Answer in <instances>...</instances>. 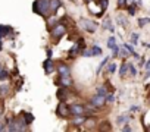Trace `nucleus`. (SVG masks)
<instances>
[{
    "label": "nucleus",
    "mask_w": 150,
    "mask_h": 132,
    "mask_svg": "<svg viewBox=\"0 0 150 132\" xmlns=\"http://www.w3.org/2000/svg\"><path fill=\"white\" fill-rule=\"evenodd\" d=\"M124 47H125V48H127V50H128V51H129V53H134V50H132V47H131V46H129V44H125V46H124Z\"/></svg>",
    "instance_id": "obj_33"
},
{
    "label": "nucleus",
    "mask_w": 150,
    "mask_h": 132,
    "mask_svg": "<svg viewBox=\"0 0 150 132\" xmlns=\"http://www.w3.org/2000/svg\"><path fill=\"white\" fill-rule=\"evenodd\" d=\"M137 110H140L138 106H132V107H131V112H137Z\"/></svg>",
    "instance_id": "obj_36"
},
{
    "label": "nucleus",
    "mask_w": 150,
    "mask_h": 132,
    "mask_svg": "<svg viewBox=\"0 0 150 132\" xmlns=\"http://www.w3.org/2000/svg\"><path fill=\"white\" fill-rule=\"evenodd\" d=\"M149 103H150V100H149Z\"/></svg>",
    "instance_id": "obj_44"
},
{
    "label": "nucleus",
    "mask_w": 150,
    "mask_h": 132,
    "mask_svg": "<svg viewBox=\"0 0 150 132\" xmlns=\"http://www.w3.org/2000/svg\"><path fill=\"white\" fill-rule=\"evenodd\" d=\"M119 54H121L122 57H125V56H128L129 53H127V48L124 47V48H121V50H119Z\"/></svg>",
    "instance_id": "obj_31"
},
{
    "label": "nucleus",
    "mask_w": 150,
    "mask_h": 132,
    "mask_svg": "<svg viewBox=\"0 0 150 132\" xmlns=\"http://www.w3.org/2000/svg\"><path fill=\"white\" fill-rule=\"evenodd\" d=\"M108 62H109V57H105V59L102 60V63H100V66H99V69H97V72H100V69L103 68V66H105V65H106Z\"/></svg>",
    "instance_id": "obj_28"
},
{
    "label": "nucleus",
    "mask_w": 150,
    "mask_h": 132,
    "mask_svg": "<svg viewBox=\"0 0 150 132\" xmlns=\"http://www.w3.org/2000/svg\"><path fill=\"white\" fill-rule=\"evenodd\" d=\"M6 129V125L5 123H0V131H5Z\"/></svg>",
    "instance_id": "obj_37"
},
{
    "label": "nucleus",
    "mask_w": 150,
    "mask_h": 132,
    "mask_svg": "<svg viewBox=\"0 0 150 132\" xmlns=\"http://www.w3.org/2000/svg\"><path fill=\"white\" fill-rule=\"evenodd\" d=\"M22 116H24V119H25L27 125H31V123L34 122V116H33L31 113H28V112H24V113H22Z\"/></svg>",
    "instance_id": "obj_14"
},
{
    "label": "nucleus",
    "mask_w": 150,
    "mask_h": 132,
    "mask_svg": "<svg viewBox=\"0 0 150 132\" xmlns=\"http://www.w3.org/2000/svg\"><path fill=\"white\" fill-rule=\"evenodd\" d=\"M127 5H128V2H127V0H118V6H119L121 9L127 8Z\"/></svg>",
    "instance_id": "obj_27"
},
{
    "label": "nucleus",
    "mask_w": 150,
    "mask_h": 132,
    "mask_svg": "<svg viewBox=\"0 0 150 132\" xmlns=\"http://www.w3.org/2000/svg\"><path fill=\"white\" fill-rule=\"evenodd\" d=\"M33 11L41 16H49L50 13V0H37L33 3Z\"/></svg>",
    "instance_id": "obj_1"
},
{
    "label": "nucleus",
    "mask_w": 150,
    "mask_h": 132,
    "mask_svg": "<svg viewBox=\"0 0 150 132\" xmlns=\"http://www.w3.org/2000/svg\"><path fill=\"white\" fill-rule=\"evenodd\" d=\"M129 74H131L132 77H135V75H137V72H135V68H134V65H132V63H129Z\"/></svg>",
    "instance_id": "obj_30"
},
{
    "label": "nucleus",
    "mask_w": 150,
    "mask_h": 132,
    "mask_svg": "<svg viewBox=\"0 0 150 132\" xmlns=\"http://www.w3.org/2000/svg\"><path fill=\"white\" fill-rule=\"evenodd\" d=\"M118 54H119V47H118V46H115V47L112 48V56H113V57H116Z\"/></svg>",
    "instance_id": "obj_29"
},
{
    "label": "nucleus",
    "mask_w": 150,
    "mask_h": 132,
    "mask_svg": "<svg viewBox=\"0 0 150 132\" xmlns=\"http://www.w3.org/2000/svg\"><path fill=\"white\" fill-rule=\"evenodd\" d=\"M60 79H59V84L63 87V88H66V87H69L71 84H72V81H71V78L69 77H59Z\"/></svg>",
    "instance_id": "obj_9"
},
{
    "label": "nucleus",
    "mask_w": 150,
    "mask_h": 132,
    "mask_svg": "<svg viewBox=\"0 0 150 132\" xmlns=\"http://www.w3.org/2000/svg\"><path fill=\"white\" fill-rule=\"evenodd\" d=\"M138 38H140V35H138V34H132V35H131V44H132V46H135V44L138 43V41H137Z\"/></svg>",
    "instance_id": "obj_23"
},
{
    "label": "nucleus",
    "mask_w": 150,
    "mask_h": 132,
    "mask_svg": "<svg viewBox=\"0 0 150 132\" xmlns=\"http://www.w3.org/2000/svg\"><path fill=\"white\" fill-rule=\"evenodd\" d=\"M11 27H8V25H0V38L2 37H5L6 34H9L11 32Z\"/></svg>",
    "instance_id": "obj_13"
},
{
    "label": "nucleus",
    "mask_w": 150,
    "mask_h": 132,
    "mask_svg": "<svg viewBox=\"0 0 150 132\" xmlns=\"http://www.w3.org/2000/svg\"><path fill=\"white\" fill-rule=\"evenodd\" d=\"M115 46H116V38L112 35V37L108 40V47H109V48H113Z\"/></svg>",
    "instance_id": "obj_16"
},
{
    "label": "nucleus",
    "mask_w": 150,
    "mask_h": 132,
    "mask_svg": "<svg viewBox=\"0 0 150 132\" xmlns=\"http://www.w3.org/2000/svg\"><path fill=\"white\" fill-rule=\"evenodd\" d=\"M77 51H80V44H75V46L69 50V54H71V56H75V54H77Z\"/></svg>",
    "instance_id": "obj_17"
},
{
    "label": "nucleus",
    "mask_w": 150,
    "mask_h": 132,
    "mask_svg": "<svg viewBox=\"0 0 150 132\" xmlns=\"http://www.w3.org/2000/svg\"><path fill=\"white\" fill-rule=\"evenodd\" d=\"M80 27L83 28V29H86L87 32H91V34H94L96 31H97V24L96 22H93V21H90V19H86V18H83V19H80Z\"/></svg>",
    "instance_id": "obj_2"
},
{
    "label": "nucleus",
    "mask_w": 150,
    "mask_h": 132,
    "mask_svg": "<svg viewBox=\"0 0 150 132\" xmlns=\"http://www.w3.org/2000/svg\"><path fill=\"white\" fill-rule=\"evenodd\" d=\"M8 91H9V87L8 85H0V94H2V95H6Z\"/></svg>",
    "instance_id": "obj_22"
},
{
    "label": "nucleus",
    "mask_w": 150,
    "mask_h": 132,
    "mask_svg": "<svg viewBox=\"0 0 150 132\" xmlns=\"http://www.w3.org/2000/svg\"><path fill=\"white\" fill-rule=\"evenodd\" d=\"M9 78V74L6 71H0V81H6Z\"/></svg>",
    "instance_id": "obj_21"
},
{
    "label": "nucleus",
    "mask_w": 150,
    "mask_h": 132,
    "mask_svg": "<svg viewBox=\"0 0 150 132\" xmlns=\"http://www.w3.org/2000/svg\"><path fill=\"white\" fill-rule=\"evenodd\" d=\"M147 47H149V48H150V44H147Z\"/></svg>",
    "instance_id": "obj_42"
},
{
    "label": "nucleus",
    "mask_w": 150,
    "mask_h": 132,
    "mask_svg": "<svg viewBox=\"0 0 150 132\" xmlns=\"http://www.w3.org/2000/svg\"><path fill=\"white\" fill-rule=\"evenodd\" d=\"M90 103H91L94 107H102V106H105V103H106V97H105V95H100V94H96V95H93V97L90 98Z\"/></svg>",
    "instance_id": "obj_4"
},
{
    "label": "nucleus",
    "mask_w": 150,
    "mask_h": 132,
    "mask_svg": "<svg viewBox=\"0 0 150 132\" xmlns=\"http://www.w3.org/2000/svg\"><path fill=\"white\" fill-rule=\"evenodd\" d=\"M97 94H100V95H105V97H106V95H108V91H106V88H105V87H102V85H100V87H97Z\"/></svg>",
    "instance_id": "obj_19"
},
{
    "label": "nucleus",
    "mask_w": 150,
    "mask_h": 132,
    "mask_svg": "<svg viewBox=\"0 0 150 132\" xmlns=\"http://www.w3.org/2000/svg\"><path fill=\"white\" fill-rule=\"evenodd\" d=\"M71 2H75V0H71Z\"/></svg>",
    "instance_id": "obj_43"
},
{
    "label": "nucleus",
    "mask_w": 150,
    "mask_h": 132,
    "mask_svg": "<svg viewBox=\"0 0 150 132\" xmlns=\"http://www.w3.org/2000/svg\"><path fill=\"white\" fill-rule=\"evenodd\" d=\"M94 123H96V120H94V119H87V120H86L87 128H94Z\"/></svg>",
    "instance_id": "obj_26"
},
{
    "label": "nucleus",
    "mask_w": 150,
    "mask_h": 132,
    "mask_svg": "<svg viewBox=\"0 0 150 132\" xmlns=\"http://www.w3.org/2000/svg\"><path fill=\"white\" fill-rule=\"evenodd\" d=\"M115 71H116V63H109L108 72H109V74H115Z\"/></svg>",
    "instance_id": "obj_18"
},
{
    "label": "nucleus",
    "mask_w": 150,
    "mask_h": 132,
    "mask_svg": "<svg viewBox=\"0 0 150 132\" xmlns=\"http://www.w3.org/2000/svg\"><path fill=\"white\" fill-rule=\"evenodd\" d=\"M149 22H150V18H140V19H138V25H140V27H144V25L149 24Z\"/></svg>",
    "instance_id": "obj_20"
},
{
    "label": "nucleus",
    "mask_w": 150,
    "mask_h": 132,
    "mask_svg": "<svg viewBox=\"0 0 150 132\" xmlns=\"http://www.w3.org/2000/svg\"><path fill=\"white\" fill-rule=\"evenodd\" d=\"M100 129H105V131H110V126L109 125H102V128Z\"/></svg>",
    "instance_id": "obj_34"
},
{
    "label": "nucleus",
    "mask_w": 150,
    "mask_h": 132,
    "mask_svg": "<svg viewBox=\"0 0 150 132\" xmlns=\"http://www.w3.org/2000/svg\"><path fill=\"white\" fill-rule=\"evenodd\" d=\"M86 120H87V119H86L83 114H78L77 117L74 119V125H77V126H80V125H84V123H86Z\"/></svg>",
    "instance_id": "obj_12"
},
{
    "label": "nucleus",
    "mask_w": 150,
    "mask_h": 132,
    "mask_svg": "<svg viewBox=\"0 0 150 132\" xmlns=\"http://www.w3.org/2000/svg\"><path fill=\"white\" fill-rule=\"evenodd\" d=\"M60 0H50V12H56L60 8Z\"/></svg>",
    "instance_id": "obj_10"
},
{
    "label": "nucleus",
    "mask_w": 150,
    "mask_h": 132,
    "mask_svg": "<svg viewBox=\"0 0 150 132\" xmlns=\"http://www.w3.org/2000/svg\"><path fill=\"white\" fill-rule=\"evenodd\" d=\"M90 51H91V56H100V54H102V50H100L97 46H93Z\"/></svg>",
    "instance_id": "obj_15"
},
{
    "label": "nucleus",
    "mask_w": 150,
    "mask_h": 132,
    "mask_svg": "<svg viewBox=\"0 0 150 132\" xmlns=\"http://www.w3.org/2000/svg\"><path fill=\"white\" fill-rule=\"evenodd\" d=\"M108 5H109V0H100V6H102L103 12L108 9Z\"/></svg>",
    "instance_id": "obj_25"
},
{
    "label": "nucleus",
    "mask_w": 150,
    "mask_h": 132,
    "mask_svg": "<svg viewBox=\"0 0 150 132\" xmlns=\"http://www.w3.org/2000/svg\"><path fill=\"white\" fill-rule=\"evenodd\" d=\"M84 112H86V107L83 104H72V106H69V113H72L75 116L84 114Z\"/></svg>",
    "instance_id": "obj_5"
},
{
    "label": "nucleus",
    "mask_w": 150,
    "mask_h": 132,
    "mask_svg": "<svg viewBox=\"0 0 150 132\" xmlns=\"http://www.w3.org/2000/svg\"><path fill=\"white\" fill-rule=\"evenodd\" d=\"M125 122H128V117H127V116H119L118 120H116L118 125H122V123H125Z\"/></svg>",
    "instance_id": "obj_24"
},
{
    "label": "nucleus",
    "mask_w": 150,
    "mask_h": 132,
    "mask_svg": "<svg viewBox=\"0 0 150 132\" xmlns=\"http://www.w3.org/2000/svg\"><path fill=\"white\" fill-rule=\"evenodd\" d=\"M43 69H44V72H46L47 75H50V74L54 72V65H53V62L50 60V57L43 63Z\"/></svg>",
    "instance_id": "obj_7"
},
{
    "label": "nucleus",
    "mask_w": 150,
    "mask_h": 132,
    "mask_svg": "<svg viewBox=\"0 0 150 132\" xmlns=\"http://www.w3.org/2000/svg\"><path fill=\"white\" fill-rule=\"evenodd\" d=\"M57 74H59V77H69V68H68V65H65V63L57 65Z\"/></svg>",
    "instance_id": "obj_8"
},
{
    "label": "nucleus",
    "mask_w": 150,
    "mask_h": 132,
    "mask_svg": "<svg viewBox=\"0 0 150 132\" xmlns=\"http://www.w3.org/2000/svg\"><path fill=\"white\" fill-rule=\"evenodd\" d=\"M146 69H147V71L150 69V59H149V60H147V63H146Z\"/></svg>",
    "instance_id": "obj_38"
},
{
    "label": "nucleus",
    "mask_w": 150,
    "mask_h": 132,
    "mask_svg": "<svg viewBox=\"0 0 150 132\" xmlns=\"http://www.w3.org/2000/svg\"><path fill=\"white\" fill-rule=\"evenodd\" d=\"M65 32H66V27H65L63 24H57V25H54L53 29H52V37H53L54 40H60V38L65 35Z\"/></svg>",
    "instance_id": "obj_3"
},
{
    "label": "nucleus",
    "mask_w": 150,
    "mask_h": 132,
    "mask_svg": "<svg viewBox=\"0 0 150 132\" xmlns=\"http://www.w3.org/2000/svg\"><path fill=\"white\" fill-rule=\"evenodd\" d=\"M135 5H137V6H141L143 2H141V0H135Z\"/></svg>",
    "instance_id": "obj_39"
},
{
    "label": "nucleus",
    "mask_w": 150,
    "mask_h": 132,
    "mask_svg": "<svg viewBox=\"0 0 150 132\" xmlns=\"http://www.w3.org/2000/svg\"><path fill=\"white\" fill-rule=\"evenodd\" d=\"M122 131H125V132H127V131H131V126H129V125H125V126L122 128Z\"/></svg>",
    "instance_id": "obj_35"
},
{
    "label": "nucleus",
    "mask_w": 150,
    "mask_h": 132,
    "mask_svg": "<svg viewBox=\"0 0 150 132\" xmlns=\"http://www.w3.org/2000/svg\"><path fill=\"white\" fill-rule=\"evenodd\" d=\"M56 112H57V114H59L60 117H66V116L69 114V107H68L63 101H60L59 106H57V109H56Z\"/></svg>",
    "instance_id": "obj_6"
},
{
    "label": "nucleus",
    "mask_w": 150,
    "mask_h": 132,
    "mask_svg": "<svg viewBox=\"0 0 150 132\" xmlns=\"http://www.w3.org/2000/svg\"><path fill=\"white\" fill-rule=\"evenodd\" d=\"M84 2H87V3H90V2H94V0H84Z\"/></svg>",
    "instance_id": "obj_40"
},
{
    "label": "nucleus",
    "mask_w": 150,
    "mask_h": 132,
    "mask_svg": "<svg viewBox=\"0 0 150 132\" xmlns=\"http://www.w3.org/2000/svg\"><path fill=\"white\" fill-rule=\"evenodd\" d=\"M128 72H129V63H122V66H121V71H119V75L124 78Z\"/></svg>",
    "instance_id": "obj_11"
},
{
    "label": "nucleus",
    "mask_w": 150,
    "mask_h": 132,
    "mask_svg": "<svg viewBox=\"0 0 150 132\" xmlns=\"http://www.w3.org/2000/svg\"><path fill=\"white\" fill-rule=\"evenodd\" d=\"M106 101L108 103H113L115 101V97L113 95H106Z\"/></svg>",
    "instance_id": "obj_32"
},
{
    "label": "nucleus",
    "mask_w": 150,
    "mask_h": 132,
    "mask_svg": "<svg viewBox=\"0 0 150 132\" xmlns=\"http://www.w3.org/2000/svg\"><path fill=\"white\" fill-rule=\"evenodd\" d=\"M0 50H2V41H0Z\"/></svg>",
    "instance_id": "obj_41"
}]
</instances>
